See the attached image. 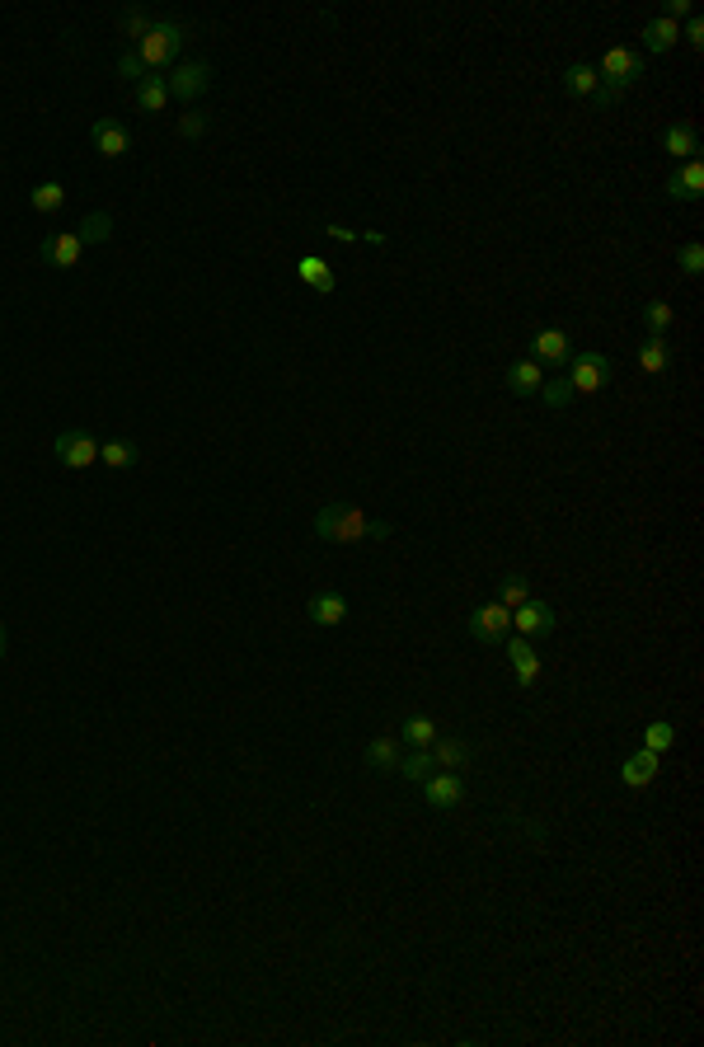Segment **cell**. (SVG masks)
Instances as JSON below:
<instances>
[{
	"instance_id": "obj_30",
	"label": "cell",
	"mask_w": 704,
	"mask_h": 1047,
	"mask_svg": "<svg viewBox=\"0 0 704 1047\" xmlns=\"http://www.w3.org/2000/svg\"><path fill=\"white\" fill-rule=\"evenodd\" d=\"M643 324H648V339H667L676 324V310L667 306V301H648L643 306Z\"/></svg>"
},
{
	"instance_id": "obj_37",
	"label": "cell",
	"mask_w": 704,
	"mask_h": 1047,
	"mask_svg": "<svg viewBox=\"0 0 704 1047\" xmlns=\"http://www.w3.org/2000/svg\"><path fill=\"white\" fill-rule=\"evenodd\" d=\"M118 76H123V80H137V85L146 80V66H141V57L132 52V47H127L123 57H118Z\"/></svg>"
},
{
	"instance_id": "obj_24",
	"label": "cell",
	"mask_w": 704,
	"mask_h": 1047,
	"mask_svg": "<svg viewBox=\"0 0 704 1047\" xmlns=\"http://www.w3.org/2000/svg\"><path fill=\"white\" fill-rule=\"evenodd\" d=\"M399 775H404V780H409V785H423V780H428L432 770H437V761H432V752L428 747H409V752L399 756Z\"/></svg>"
},
{
	"instance_id": "obj_16",
	"label": "cell",
	"mask_w": 704,
	"mask_h": 1047,
	"mask_svg": "<svg viewBox=\"0 0 704 1047\" xmlns=\"http://www.w3.org/2000/svg\"><path fill=\"white\" fill-rule=\"evenodd\" d=\"M507 644V663L517 672V686H536L540 681V653L531 648V639H503Z\"/></svg>"
},
{
	"instance_id": "obj_32",
	"label": "cell",
	"mask_w": 704,
	"mask_h": 1047,
	"mask_svg": "<svg viewBox=\"0 0 704 1047\" xmlns=\"http://www.w3.org/2000/svg\"><path fill=\"white\" fill-rule=\"evenodd\" d=\"M137 104L146 108V113H160V108L169 104V85H165V76H146L137 85Z\"/></svg>"
},
{
	"instance_id": "obj_33",
	"label": "cell",
	"mask_w": 704,
	"mask_h": 1047,
	"mask_svg": "<svg viewBox=\"0 0 704 1047\" xmlns=\"http://www.w3.org/2000/svg\"><path fill=\"white\" fill-rule=\"evenodd\" d=\"M80 245H104L108 235H113V216L108 212H90L85 221H80Z\"/></svg>"
},
{
	"instance_id": "obj_39",
	"label": "cell",
	"mask_w": 704,
	"mask_h": 1047,
	"mask_svg": "<svg viewBox=\"0 0 704 1047\" xmlns=\"http://www.w3.org/2000/svg\"><path fill=\"white\" fill-rule=\"evenodd\" d=\"M202 132H207V118H202V113H184V118H179V137H202Z\"/></svg>"
},
{
	"instance_id": "obj_8",
	"label": "cell",
	"mask_w": 704,
	"mask_h": 1047,
	"mask_svg": "<svg viewBox=\"0 0 704 1047\" xmlns=\"http://www.w3.org/2000/svg\"><path fill=\"white\" fill-rule=\"evenodd\" d=\"M512 630L521 634V639H545V634L559 630V616H554V606H545V601H521L517 611H512Z\"/></svg>"
},
{
	"instance_id": "obj_34",
	"label": "cell",
	"mask_w": 704,
	"mask_h": 1047,
	"mask_svg": "<svg viewBox=\"0 0 704 1047\" xmlns=\"http://www.w3.org/2000/svg\"><path fill=\"white\" fill-rule=\"evenodd\" d=\"M151 24L155 19L146 15V10H123V19H118V38H127V43L137 47L146 33H151Z\"/></svg>"
},
{
	"instance_id": "obj_3",
	"label": "cell",
	"mask_w": 704,
	"mask_h": 1047,
	"mask_svg": "<svg viewBox=\"0 0 704 1047\" xmlns=\"http://www.w3.org/2000/svg\"><path fill=\"white\" fill-rule=\"evenodd\" d=\"M188 43V29L179 24V19H155L151 33L141 38L132 52L141 57V66H146V76H155V71H165V66L179 62V52H184Z\"/></svg>"
},
{
	"instance_id": "obj_13",
	"label": "cell",
	"mask_w": 704,
	"mask_h": 1047,
	"mask_svg": "<svg viewBox=\"0 0 704 1047\" xmlns=\"http://www.w3.org/2000/svg\"><path fill=\"white\" fill-rule=\"evenodd\" d=\"M306 620L310 625H320V630H338V625L348 620V597H343V592H315V597L306 601Z\"/></svg>"
},
{
	"instance_id": "obj_28",
	"label": "cell",
	"mask_w": 704,
	"mask_h": 1047,
	"mask_svg": "<svg viewBox=\"0 0 704 1047\" xmlns=\"http://www.w3.org/2000/svg\"><path fill=\"white\" fill-rule=\"evenodd\" d=\"M540 404H545L550 414H564L568 404H573V385H568V376H545V385H540Z\"/></svg>"
},
{
	"instance_id": "obj_23",
	"label": "cell",
	"mask_w": 704,
	"mask_h": 1047,
	"mask_svg": "<svg viewBox=\"0 0 704 1047\" xmlns=\"http://www.w3.org/2000/svg\"><path fill=\"white\" fill-rule=\"evenodd\" d=\"M99 461L108 465V470H132V465L141 461V451L132 437H113V442H99Z\"/></svg>"
},
{
	"instance_id": "obj_19",
	"label": "cell",
	"mask_w": 704,
	"mask_h": 1047,
	"mask_svg": "<svg viewBox=\"0 0 704 1047\" xmlns=\"http://www.w3.org/2000/svg\"><path fill=\"white\" fill-rule=\"evenodd\" d=\"M296 278L306 282L310 292H320V296H334L338 292V278H334V268L320 259V254H306V259L296 263Z\"/></svg>"
},
{
	"instance_id": "obj_9",
	"label": "cell",
	"mask_w": 704,
	"mask_h": 1047,
	"mask_svg": "<svg viewBox=\"0 0 704 1047\" xmlns=\"http://www.w3.org/2000/svg\"><path fill=\"white\" fill-rule=\"evenodd\" d=\"M423 799L432 803V808H460L465 803V780H460V770H432L428 780H423Z\"/></svg>"
},
{
	"instance_id": "obj_1",
	"label": "cell",
	"mask_w": 704,
	"mask_h": 1047,
	"mask_svg": "<svg viewBox=\"0 0 704 1047\" xmlns=\"http://www.w3.org/2000/svg\"><path fill=\"white\" fill-rule=\"evenodd\" d=\"M315 536L329 540V545H357V540H385L395 536V526L371 517V512L352 508V503H329V508L315 512Z\"/></svg>"
},
{
	"instance_id": "obj_5",
	"label": "cell",
	"mask_w": 704,
	"mask_h": 1047,
	"mask_svg": "<svg viewBox=\"0 0 704 1047\" xmlns=\"http://www.w3.org/2000/svg\"><path fill=\"white\" fill-rule=\"evenodd\" d=\"M165 85H169V99H179V104H193V99H202V94L212 90V62H202V57H193V62H179V66H174V76H169Z\"/></svg>"
},
{
	"instance_id": "obj_7",
	"label": "cell",
	"mask_w": 704,
	"mask_h": 1047,
	"mask_svg": "<svg viewBox=\"0 0 704 1047\" xmlns=\"http://www.w3.org/2000/svg\"><path fill=\"white\" fill-rule=\"evenodd\" d=\"M470 634H475L479 644H503L507 634H512V611H507L503 601H484V606L470 611Z\"/></svg>"
},
{
	"instance_id": "obj_10",
	"label": "cell",
	"mask_w": 704,
	"mask_h": 1047,
	"mask_svg": "<svg viewBox=\"0 0 704 1047\" xmlns=\"http://www.w3.org/2000/svg\"><path fill=\"white\" fill-rule=\"evenodd\" d=\"M90 141H94V151L99 155L123 160V155L132 151V127L118 123V118H99V123H90Z\"/></svg>"
},
{
	"instance_id": "obj_31",
	"label": "cell",
	"mask_w": 704,
	"mask_h": 1047,
	"mask_svg": "<svg viewBox=\"0 0 704 1047\" xmlns=\"http://www.w3.org/2000/svg\"><path fill=\"white\" fill-rule=\"evenodd\" d=\"M493 601H503L507 611H517L521 601H531V583H526L521 573H503V578H498V597Z\"/></svg>"
},
{
	"instance_id": "obj_25",
	"label": "cell",
	"mask_w": 704,
	"mask_h": 1047,
	"mask_svg": "<svg viewBox=\"0 0 704 1047\" xmlns=\"http://www.w3.org/2000/svg\"><path fill=\"white\" fill-rule=\"evenodd\" d=\"M62 202H66V184H62V179H47V184H38L29 193V207L38 216H57V212H62Z\"/></svg>"
},
{
	"instance_id": "obj_20",
	"label": "cell",
	"mask_w": 704,
	"mask_h": 1047,
	"mask_svg": "<svg viewBox=\"0 0 704 1047\" xmlns=\"http://www.w3.org/2000/svg\"><path fill=\"white\" fill-rule=\"evenodd\" d=\"M428 752H432V761H437V770H465L470 761H475L470 742H465V738H442V733H437V742H432Z\"/></svg>"
},
{
	"instance_id": "obj_26",
	"label": "cell",
	"mask_w": 704,
	"mask_h": 1047,
	"mask_svg": "<svg viewBox=\"0 0 704 1047\" xmlns=\"http://www.w3.org/2000/svg\"><path fill=\"white\" fill-rule=\"evenodd\" d=\"M399 756H404V742H399V738H371L362 761H367L371 770H395Z\"/></svg>"
},
{
	"instance_id": "obj_21",
	"label": "cell",
	"mask_w": 704,
	"mask_h": 1047,
	"mask_svg": "<svg viewBox=\"0 0 704 1047\" xmlns=\"http://www.w3.org/2000/svg\"><path fill=\"white\" fill-rule=\"evenodd\" d=\"M643 47L653 52V57H662V52H672L676 43H681V24H672V19H653V24H643Z\"/></svg>"
},
{
	"instance_id": "obj_38",
	"label": "cell",
	"mask_w": 704,
	"mask_h": 1047,
	"mask_svg": "<svg viewBox=\"0 0 704 1047\" xmlns=\"http://www.w3.org/2000/svg\"><path fill=\"white\" fill-rule=\"evenodd\" d=\"M681 38H686L690 47H704V19H700V15H690L686 24H681Z\"/></svg>"
},
{
	"instance_id": "obj_17",
	"label": "cell",
	"mask_w": 704,
	"mask_h": 1047,
	"mask_svg": "<svg viewBox=\"0 0 704 1047\" xmlns=\"http://www.w3.org/2000/svg\"><path fill=\"white\" fill-rule=\"evenodd\" d=\"M662 151L672 155L676 165L695 160V151H700V132H695V123H672V127H667V132H662Z\"/></svg>"
},
{
	"instance_id": "obj_35",
	"label": "cell",
	"mask_w": 704,
	"mask_h": 1047,
	"mask_svg": "<svg viewBox=\"0 0 704 1047\" xmlns=\"http://www.w3.org/2000/svg\"><path fill=\"white\" fill-rule=\"evenodd\" d=\"M672 742H676V728L667 724V719H658V724H648V728H643V747H648V752H658V756H662L667 747H672Z\"/></svg>"
},
{
	"instance_id": "obj_36",
	"label": "cell",
	"mask_w": 704,
	"mask_h": 1047,
	"mask_svg": "<svg viewBox=\"0 0 704 1047\" xmlns=\"http://www.w3.org/2000/svg\"><path fill=\"white\" fill-rule=\"evenodd\" d=\"M676 263H681V273H686V278H700V273H704V245H700V240H690V245H681V254H676Z\"/></svg>"
},
{
	"instance_id": "obj_4",
	"label": "cell",
	"mask_w": 704,
	"mask_h": 1047,
	"mask_svg": "<svg viewBox=\"0 0 704 1047\" xmlns=\"http://www.w3.org/2000/svg\"><path fill=\"white\" fill-rule=\"evenodd\" d=\"M568 385H573V395H597V390H606L611 385V357L592 353V348L573 353L568 357Z\"/></svg>"
},
{
	"instance_id": "obj_6",
	"label": "cell",
	"mask_w": 704,
	"mask_h": 1047,
	"mask_svg": "<svg viewBox=\"0 0 704 1047\" xmlns=\"http://www.w3.org/2000/svg\"><path fill=\"white\" fill-rule=\"evenodd\" d=\"M52 451H57V461H62L66 470H90V465L99 461V437L85 432V428H66V432H57Z\"/></svg>"
},
{
	"instance_id": "obj_11",
	"label": "cell",
	"mask_w": 704,
	"mask_h": 1047,
	"mask_svg": "<svg viewBox=\"0 0 704 1047\" xmlns=\"http://www.w3.org/2000/svg\"><path fill=\"white\" fill-rule=\"evenodd\" d=\"M80 254H85V245H80V235L76 231H57V235H47L43 245H38V259L47 263V268H76L80 263Z\"/></svg>"
},
{
	"instance_id": "obj_18",
	"label": "cell",
	"mask_w": 704,
	"mask_h": 1047,
	"mask_svg": "<svg viewBox=\"0 0 704 1047\" xmlns=\"http://www.w3.org/2000/svg\"><path fill=\"white\" fill-rule=\"evenodd\" d=\"M620 780H625V789H648L653 780H658V752L639 747V752L620 766Z\"/></svg>"
},
{
	"instance_id": "obj_29",
	"label": "cell",
	"mask_w": 704,
	"mask_h": 1047,
	"mask_svg": "<svg viewBox=\"0 0 704 1047\" xmlns=\"http://www.w3.org/2000/svg\"><path fill=\"white\" fill-rule=\"evenodd\" d=\"M639 367L648 371V376H662V371L672 367V343H667V339H648L639 348Z\"/></svg>"
},
{
	"instance_id": "obj_27",
	"label": "cell",
	"mask_w": 704,
	"mask_h": 1047,
	"mask_svg": "<svg viewBox=\"0 0 704 1047\" xmlns=\"http://www.w3.org/2000/svg\"><path fill=\"white\" fill-rule=\"evenodd\" d=\"M399 742H404V747H432V742H437V724H432L428 714H409L404 728H399Z\"/></svg>"
},
{
	"instance_id": "obj_22",
	"label": "cell",
	"mask_w": 704,
	"mask_h": 1047,
	"mask_svg": "<svg viewBox=\"0 0 704 1047\" xmlns=\"http://www.w3.org/2000/svg\"><path fill=\"white\" fill-rule=\"evenodd\" d=\"M601 90V76H597V66H587V62H573L564 71V94H573V99H592V94Z\"/></svg>"
},
{
	"instance_id": "obj_40",
	"label": "cell",
	"mask_w": 704,
	"mask_h": 1047,
	"mask_svg": "<svg viewBox=\"0 0 704 1047\" xmlns=\"http://www.w3.org/2000/svg\"><path fill=\"white\" fill-rule=\"evenodd\" d=\"M0 658H5V625H0Z\"/></svg>"
},
{
	"instance_id": "obj_2",
	"label": "cell",
	"mask_w": 704,
	"mask_h": 1047,
	"mask_svg": "<svg viewBox=\"0 0 704 1047\" xmlns=\"http://www.w3.org/2000/svg\"><path fill=\"white\" fill-rule=\"evenodd\" d=\"M643 57L634 52V47H625V43H615V47H606V57H601V66H597V76H601V90L592 94L601 108H611V104H620V94L634 85V80H643Z\"/></svg>"
},
{
	"instance_id": "obj_14",
	"label": "cell",
	"mask_w": 704,
	"mask_h": 1047,
	"mask_svg": "<svg viewBox=\"0 0 704 1047\" xmlns=\"http://www.w3.org/2000/svg\"><path fill=\"white\" fill-rule=\"evenodd\" d=\"M531 353H536L540 367H568V357H573V339H568L564 329H540L536 339H531Z\"/></svg>"
},
{
	"instance_id": "obj_15",
	"label": "cell",
	"mask_w": 704,
	"mask_h": 1047,
	"mask_svg": "<svg viewBox=\"0 0 704 1047\" xmlns=\"http://www.w3.org/2000/svg\"><path fill=\"white\" fill-rule=\"evenodd\" d=\"M507 390L512 395H521V400H531V395H540V385H545V367H540L536 357H521V362H512L507 367Z\"/></svg>"
},
{
	"instance_id": "obj_12",
	"label": "cell",
	"mask_w": 704,
	"mask_h": 1047,
	"mask_svg": "<svg viewBox=\"0 0 704 1047\" xmlns=\"http://www.w3.org/2000/svg\"><path fill=\"white\" fill-rule=\"evenodd\" d=\"M662 193L672 202H700L704 198V165L700 160H686V165H676L672 179L662 184Z\"/></svg>"
}]
</instances>
